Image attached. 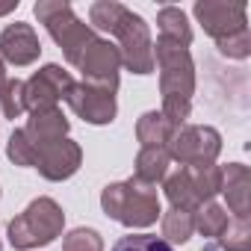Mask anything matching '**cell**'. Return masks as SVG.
Segmentation results:
<instances>
[{"mask_svg": "<svg viewBox=\"0 0 251 251\" xmlns=\"http://www.w3.org/2000/svg\"><path fill=\"white\" fill-rule=\"evenodd\" d=\"M80 163H83L80 145L65 136V139H59V142H50V145L36 148V166H33V169H39V175H42L45 180L59 183V180L74 177L77 169H80Z\"/></svg>", "mask_w": 251, "mask_h": 251, "instance_id": "cell-11", "label": "cell"}, {"mask_svg": "<svg viewBox=\"0 0 251 251\" xmlns=\"http://www.w3.org/2000/svg\"><path fill=\"white\" fill-rule=\"evenodd\" d=\"M74 68L83 71V80H86V83H98V86L118 89V68H121L118 45L98 36V39L83 50V56L77 59Z\"/></svg>", "mask_w": 251, "mask_h": 251, "instance_id": "cell-10", "label": "cell"}, {"mask_svg": "<svg viewBox=\"0 0 251 251\" xmlns=\"http://www.w3.org/2000/svg\"><path fill=\"white\" fill-rule=\"evenodd\" d=\"M172 133H175V124L157 109L145 112L136 124V139L142 142V148H166Z\"/></svg>", "mask_w": 251, "mask_h": 251, "instance_id": "cell-16", "label": "cell"}, {"mask_svg": "<svg viewBox=\"0 0 251 251\" xmlns=\"http://www.w3.org/2000/svg\"><path fill=\"white\" fill-rule=\"evenodd\" d=\"M198 24L204 27L207 36H213L216 42L239 33V30H248V6L242 0H198L192 6Z\"/></svg>", "mask_w": 251, "mask_h": 251, "instance_id": "cell-7", "label": "cell"}, {"mask_svg": "<svg viewBox=\"0 0 251 251\" xmlns=\"http://www.w3.org/2000/svg\"><path fill=\"white\" fill-rule=\"evenodd\" d=\"M112 251H175L166 239L151 236V233H130V236H121Z\"/></svg>", "mask_w": 251, "mask_h": 251, "instance_id": "cell-25", "label": "cell"}, {"mask_svg": "<svg viewBox=\"0 0 251 251\" xmlns=\"http://www.w3.org/2000/svg\"><path fill=\"white\" fill-rule=\"evenodd\" d=\"M124 9H127V6L118 3V0H98V3L89 6V21H92L95 30L112 36V30H115V24H118V18H121Z\"/></svg>", "mask_w": 251, "mask_h": 251, "instance_id": "cell-23", "label": "cell"}, {"mask_svg": "<svg viewBox=\"0 0 251 251\" xmlns=\"http://www.w3.org/2000/svg\"><path fill=\"white\" fill-rule=\"evenodd\" d=\"M225 225H227V213H225V207H219V204H201L198 210H195V230L201 233V236H207V239H219L222 236V230H225Z\"/></svg>", "mask_w": 251, "mask_h": 251, "instance_id": "cell-21", "label": "cell"}, {"mask_svg": "<svg viewBox=\"0 0 251 251\" xmlns=\"http://www.w3.org/2000/svg\"><path fill=\"white\" fill-rule=\"evenodd\" d=\"M222 251H251V222L248 219H227L222 236H219Z\"/></svg>", "mask_w": 251, "mask_h": 251, "instance_id": "cell-22", "label": "cell"}, {"mask_svg": "<svg viewBox=\"0 0 251 251\" xmlns=\"http://www.w3.org/2000/svg\"><path fill=\"white\" fill-rule=\"evenodd\" d=\"M62 227H65V213H62V207H59L53 198L42 195V198L30 201V207H27L21 216H15V219L9 222L6 233H9L12 248L27 251V248L50 245V242L62 233Z\"/></svg>", "mask_w": 251, "mask_h": 251, "instance_id": "cell-4", "label": "cell"}, {"mask_svg": "<svg viewBox=\"0 0 251 251\" xmlns=\"http://www.w3.org/2000/svg\"><path fill=\"white\" fill-rule=\"evenodd\" d=\"M0 251H3V242H0Z\"/></svg>", "mask_w": 251, "mask_h": 251, "instance_id": "cell-31", "label": "cell"}, {"mask_svg": "<svg viewBox=\"0 0 251 251\" xmlns=\"http://www.w3.org/2000/svg\"><path fill=\"white\" fill-rule=\"evenodd\" d=\"M112 36L118 39V53L121 65L133 74H151L154 71V42H151V27L145 24L142 15L133 9H124Z\"/></svg>", "mask_w": 251, "mask_h": 251, "instance_id": "cell-5", "label": "cell"}, {"mask_svg": "<svg viewBox=\"0 0 251 251\" xmlns=\"http://www.w3.org/2000/svg\"><path fill=\"white\" fill-rule=\"evenodd\" d=\"M100 207L109 219L121 222L124 227H151L160 219V195L154 183H145L139 177H127L103 186Z\"/></svg>", "mask_w": 251, "mask_h": 251, "instance_id": "cell-2", "label": "cell"}, {"mask_svg": "<svg viewBox=\"0 0 251 251\" xmlns=\"http://www.w3.org/2000/svg\"><path fill=\"white\" fill-rule=\"evenodd\" d=\"M169 166H172V157H169L166 148H142V151L136 154V175H133V177H139V180L157 186L160 180H166Z\"/></svg>", "mask_w": 251, "mask_h": 251, "instance_id": "cell-18", "label": "cell"}, {"mask_svg": "<svg viewBox=\"0 0 251 251\" xmlns=\"http://www.w3.org/2000/svg\"><path fill=\"white\" fill-rule=\"evenodd\" d=\"M18 9V0H9V3H0V15H9Z\"/></svg>", "mask_w": 251, "mask_h": 251, "instance_id": "cell-29", "label": "cell"}, {"mask_svg": "<svg viewBox=\"0 0 251 251\" xmlns=\"http://www.w3.org/2000/svg\"><path fill=\"white\" fill-rule=\"evenodd\" d=\"M74 86L71 74L62 68V65H42L27 83H24V100H27V109L36 112V109H53L59 100H65L68 89Z\"/></svg>", "mask_w": 251, "mask_h": 251, "instance_id": "cell-9", "label": "cell"}, {"mask_svg": "<svg viewBox=\"0 0 251 251\" xmlns=\"http://www.w3.org/2000/svg\"><path fill=\"white\" fill-rule=\"evenodd\" d=\"M21 130H24V136L30 139V145L36 151L42 145H50V142L65 139L68 130H71V121L62 115L59 106H53V109H36V112H30L27 127H21Z\"/></svg>", "mask_w": 251, "mask_h": 251, "instance_id": "cell-13", "label": "cell"}, {"mask_svg": "<svg viewBox=\"0 0 251 251\" xmlns=\"http://www.w3.org/2000/svg\"><path fill=\"white\" fill-rule=\"evenodd\" d=\"M39 56H42V42L30 24L15 21L0 33V59L3 62L24 68V65H33Z\"/></svg>", "mask_w": 251, "mask_h": 251, "instance_id": "cell-12", "label": "cell"}, {"mask_svg": "<svg viewBox=\"0 0 251 251\" xmlns=\"http://www.w3.org/2000/svg\"><path fill=\"white\" fill-rule=\"evenodd\" d=\"M163 189H166V198L172 201V207H177V210L195 213V210L201 207V201H198V195H195V186H192V175H189L186 166H180L175 175H166Z\"/></svg>", "mask_w": 251, "mask_h": 251, "instance_id": "cell-15", "label": "cell"}, {"mask_svg": "<svg viewBox=\"0 0 251 251\" xmlns=\"http://www.w3.org/2000/svg\"><path fill=\"white\" fill-rule=\"evenodd\" d=\"M192 175V186L201 204H210L219 192H222V166L207 163V166H186Z\"/></svg>", "mask_w": 251, "mask_h": 251, "instance_id": "cell-19", "label": "cell"}, {"mask_svg": "<svg viewBox=\"0 0 251 251\" xmlns=\"http://www.w3.org/2000/svg\"><path fill=\"white\" fill-rule=\"evenodd\" d=\"M0 109L6 118H21L27 112V100H24V80H6L3 92H0Z\"/></svg>", "mask_w": 251, "mask_h": 251, "instance_id": "cell-24", "label": "cell"}, {"mask_svg": "<svg viewBox=\"0 0 251 251\" xmlns=\"http://www.w3.org/2000/svg\"><path fill=\"white\" fill-rule=\"evenodd\" d=\"M157 27H160V39L175 42V45H180V48H189V45H192V27H189L183 9H177V6H163V9L157 12Z\"/></svg>", "mask_w": 251, "mask_h": 251, "instance_id": "cell-17", "label": "cell"}, {"mask_svg": "<svg viewBox=\"0 0 251 251\" xmlns=\"http://www.w3.org/2000/svg\"><path fill=\"white\" fill-rule=\"evenodd\" d=\"M6 80H9V77H6V62H3V59H0V92H3V86H6Z\"/></svg>", "mask_w": 251, "mask_h": 251, "instance_id": "cell-30", "label": "cell"}, {"mask_svg": "<svg viewBox=\"0 0 251 251\" xmlns=\"http://www.w3.org/2000/svg\"><path fill=\"white\" fill-rule=\"evenodd\" d=\"M216 48H219V53H225L227 59H245V56L251 53V36H248V30H239V33H233V36L216 42Z\"/></svg>", "mask_w": 251, "mask_h": 251, "instance_id": "cell-28", "label": "cell"}, {"mask_svg": "<svg viewBox=\"0 0 251 251\" xmlns=\"http://www.w3.org/2000/svg\"><path fill=\"white\" fill-rule=\"evenodd\" d=\"M6 157H9L15 166H21V169H33V166H36V151H33L30 139L24 136V130H15V133L9 136V142H6Z\"/></svg>", "mask_w": 251, "mask_h": 251, "instance_id": "cell-27", "label": "cell"}, {"mask_svg": "<svg viewBox=\"0 0 251 251\" xmlns=\"http://www.w3.org/2000/svg\"><path fill=\"white\" fill-rule=\"evenodd\" d=\"M115 92L118 89H109V86H98V83H74L65 95L68 106L74 109L77 118L89 121V124H109L115 121V112H118V103H115Z\"/></svg>", "mask_w": 251, "mask_h": 251, "instance_id": "cell-8", "label": "cell"}, {"mask_svg": "<svg viewBox=\"0 0 251 251\" xmlns=\"http://www.w3.org/2000/svg\"><path fill=\"white\" fill-rule=\"evenodd\" d=\"M222 192L227 198V210L233 219H248L251 216V172L242 163H227L222 169Z\"/></svg>", "mask_w": 251, "mask_h": 251, "instance_id": "cell-14", "label": "cell"}, {"mask_svg": "<svg viewBox=\"0 0 251 251\" xmlns=\"http://www.w3.org/2000/svg\"><path fill=\"white\" fill-rule=\"evenodd\" d=\"M62 251H103V239L95 227H74L62 239Z\"/></svg>", "mask_w": 251, "mask_h": 251, "instance_id": "cell-26", "label": "cell"}, {"mask_svg": "<svg viewBox=\"0 0 251 251\" xmlns=\"http://www.w3.org/2000/svg\"><path fill=\"white\" fill-rule=\"evenodd\" d=\"M192 233H195V213L172 207V210L163 216V236H166L169 245H172V242H175V245H183Z\"/></svg>", "mask_w": 251, "mask_h": 251, "instance_id": "cell-20", "label": "cell"}, {"mask_svg": "<svg viewBox=\"0 0 251 251\" xmlns=\"http://www.w3.org/2000/svg\"><path fill=\"white\" fill-rule=\"evenodd\" d=\"M33 15L39 18V24H45V30L50 33V39L59 45V50L71 65H77L83 50L98 39V33L74 15L71 3H65V0H39L33 6Z\"/></svg>", "mask_w": 251, "mask_h": 251, "instance_id": "cell-3", "label": "cell"}, {"mask_svg": "<svg viewBox=\"0 0 251 251\" xmlns=\"http://www.w3.org/2000/svg\"><path fill=\"white\" fill-rule=\"evenodd\" d=\"M154 65L160 68V95H163V115L175 124H186L192 112L195 95V62L186 48L157 39L154 45Z\"/></svg>", "mask_w": 251, "mask_h": 251, "instance_id": "cell-1", "label": "cell"}, {"mask_svg": "<svg viewBox=\"0 0 251 251\" xmlns=\"http://www.w3.org/2000/svg\"><path fill=\"white\" fill-rule=\"evenodd\" d=\"M166 151L180 166H207L222 154V136L207 124H177L166 142Z\"/></svg>", "mask_w": 251, "mask_h": 251, "instance_id": "cell-6", "label": "cell"}]
</instances>
